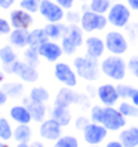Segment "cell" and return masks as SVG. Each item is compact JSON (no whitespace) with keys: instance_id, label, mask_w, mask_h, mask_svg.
<instances>
[{"instance_id":"c3c4849f","label":"cell","mask_w":138,"mask_h":147,"mask_svg":"<svg viewBox=\"0 0 138 147\" xmlns=\"http://www.w3.org/2000/svg\"><path fill=\"white\" fill-rule=\"evenodd\" d=\"M31 147H45V146H43V143L42 141H33L31 144H30Z\"/></svg>"},{"instance_id":"db71d44e","label":"cell","mask_w":138,"mask_h":147,"mask_svg":"<svg viewBox=\"0 0 138 147\" xmlns=\"http://www.w3.org/2000/svg\"><path fill=\"white\" fill-rule=\"evenodd\" d=\"M137 30H138V21H137Z\"/></svg>"},{"instance_id":"816d5d0a","label":"cell","mask_w":138,"mask_h":147,"mask_svg":"<svg viewBox=\"0 0 138 147\" xmlns=\"http://www.w3.org/2000/svg\"><path fill=\"white\" fill-rule=\"evenodd\" d=\"M0 147H9V146H7L6 143H2V141H0Z\"/></svg>"},{"instance_id":"681fc988","label":"cell","mask_w":138,"mask_h":147,"mask_svg":"<svg viewBox=\"0 0 138 147\" xmlns=\"http://www.w3.org/2000/svg\"><path fill=\"white\" fill-rule=\"evenodd\" d=\"M16 147H31L28 143H18V146H16Z\"/></svg>"},{"instance_id":"11a10c76","label":"cell","mask_w":138,"mask_h":147,"mask_svg":"<svg viewBox=\"0 0 138 147\" xmlns=\"http://www.w3.org/2000/svg\"><path fill=\"white\" fill-rule=\"evenodd\" d=\"M0 119H2V115H0Z\"/></svg>"},{"instance_id":"1f68e13d","label":"cell","mask_w":138,"mask_h":147,"mask_svg":"<svg viewBox=\"0 0 138 147\" xmlns=\"http://www.w3.org/2000/svg\"><path fill=\"white\" fill-rule=\"evenodd\" d=\"M40 54H39V49L37 48H31V46H27L24 51V61L28 63L31 65L36 67L39 64V59H40Z\"/></svg>"},{"instance_id":"d6a6232c","label":"cell","mask_w":138,"mask_h":147,"mask_svg":"<svg viewBox=\"0 0 138 147\" xmlns=\"http://www.w3.org/2000/svg\"><path fill=\"white\" fill-rule=\"evenodd\" d=\"M11 138H13V129L9 123V120L2 117L0 119V140L7 141V140H11Z\"/></svg>"},{"instance_id":"836d02e7","label":"cell","mask_w":138,"mask_h":147,"mask_svg":"<svg viewBox=\"0 0 138 147\" xmlns=\"http://www.w3.org/2000/svg\"><path fill=\"white\" fill-rule=\"evenodd\" d=\"M3 89H5V92L7 94V97H12V98L21 97V95H22V91H24L22 85H21V83H16V82L6 83V85L3 86Z\"/></svg>"},{"instance_id":"f1b7e54d","label":"cell","mask_w":138,"mask_h":147,"mask_svg":"<svg viewBox=\"0 0 138 147\" xmlns=\"http://www.w3.org/2000/svg\"><path fill=\"white\" fill-rule=\"evenodd\" d=\"M28 98L34 102H46L50 98V95H49V91L46 88H43V86H36V88H33L30 91Z\"/></svg>"},{"instance_id":"6da1fadb","label":"cell","mask_w":138,"mask_h":147,"mask_svg":"<svg viewBox=\"0 0 138 147\" xmlns=\"http://www.w3.org/2000/svg\"><path fill=\"white\" fill-rule=\"evenodd\" d=\"M100 68L104 77L111 82H123L128 76V61L122 55H106L100 59Z\"/></svg>"},{"instance_id":"ffe728a7","label":"cell","mask_w":138,"mask_h":147,"mask_svg":"<svg viewBox=\"0 0 138 147\" xmlns=\"http://www.w3.org/2000/svg\"><path fill=\"white\" fill-rule=\"evenodd\" d=\"M50 117L55 119L59 125L63 126H68L73 120L71 111L68 110V107H63V106H54L52 110H50Z\"/></svg>"},{"instance_id":"2e32d148","label":"cell","mask_w":138,"mask_h":147,"mask_svg":"<svg viewBox=\"0 0 138 147\" xmlns=\"http://www.w3.org/2000/svg\"><path fill=\"white\" fill-rule=\"evenodd\" d=\"M82 100V95L73 91V88L64 86L58 91L57 97H55V104L57 106H63V107H70L73 104H79Z\"/></svg>"},{"instance_id":"5bb4252c","label":"cell","mask_w":138,"mask_h":147,"mask_svg":"<svg viewBox=\"0 0 138 147\" xmlns=\"http://www.w3.org/2000/svg\"><path fill=\"white\" fill-rule=\"evenodd\" d=\"M63 125H59L55 119L49 117V119H45L43 122H40V126H39V135L42 138H45L48 141H57L59 137L63 135Z\"/></svg>"},{"instance_id":"f6af8a7d","label":"cell","mask_w":138,"mask_h":147,"mask_svg":"<svg viewBox=\"0 0 138 147\" xmlns=\"http://www.w3.org/2000/svg\"><path fill=\"white\" fill-rule=\"evenodd\" d=\"M126 5L131 7L132 12H138V0H126Z\"/></svg>"},{"instance_id":"ba28073f","label":"cell","mask_w":138,"mask_h":147,"mask_svg":"<svg viewBox=\"0 0 138 147\" xmlns=\"http://www.w3.org/2000/svg\"><path fill=\"white\" fill-rule=\"evenodd\" d=\"M39 13L46 22H63L65 21L67 11L59 6L55 0H40Z\"/></svg>"},{"instance_id":"5b68a950","label":"cell","mask_w":138,"mask_h":147,"mask_svg":"<svg viewBox=\"0 0 138 147\" xmlns=\"http://www.w3.org/2000/svg\"><path fill=\"white\" fill-rule=\"evenodd\" d=\"M104 42H106V49L108 54L113 55H126L129 51V40L122 31L110 30L104 34Z\"/></svg>"},{"instance_id":"7dc6e473","label":"cell","mask_w":138,"mask_h":147,"mask_svg":"<svg viewBox=\"0 0 138 147\" xmlns=\"http://www.w3.org/2000/svg\"><path fill=\"white\" fill-rule=\"evenodd\" d=\"M129 101H131L134 106H137V107H138V88L135 89V92L132 94V97H131V100H129Z\"/></svg>"},{"instance_id":"e0dca14e","label":"cell","mask_w":138,"mask_h":147,"mask_svg":"<svg viewBox=\"0 0 138 147\" xmlns=\"http://www.w3.org/2000/svg\"><path fill=\"white\" fill-rule=\"evenodd\" d=\"M117 138L120 143L123 144V147H138V126H126L122 131H119Z\"/></svg>"},{"instance_id":"ab89813d","label":"cell","mask_w":138,"mask_h":147,"mask_svg":"<svg viewBox=\"0 0 138 147\" xmlns=\"http://www.w3.org/2000/svg\"><path fill=\"white\" fill-rule=\"evenodd\" d=\"M89 122H91L89 117H86V116L80 115V116H77V117L74 119V126H76V129H79V131H83L85 126L88 125Z\"/></svg>"},{"instance_id":"e575fe53","label":"cell","mask_w":138,"mask_h":147,"mask_svg":"<svg viewBox=\"0 0 138 147\" xmlns=\"http://www.w3.org/2000/svg\"><path fill=\"white\" fill-rule=\"evenodd\" d=\"M61 48H63V51H64V55H68V57L76 55L77 49H79L67 36H64V37L61 39Z\"/></svg>"},{"instance_id":"484cf974","label":"cell","mask_w":138,"mask_h":147,"mask_svg":"<svg viewBox=\"0 0 138 147\" xmlns=\"http://www.w3.org/2000/svg\"><path fill=\"white\" fill-rule=\"evenodd\" d=\"M15 61H18V57H16V52L11 43L0 48V63L3 65H11Z\"/></svg>"},{"instance_id":"4dcf8cb0","label":"cell","mask_w":138,"mask_h":147,"mask_svg":"<svg viewBox=\"0 0 138 147\" xmlns=\"http://www.w3.org/2000/svg\"><path fill=\"white\" fill-rule=\"evenodd\" d=\"M116 86H117V91H119V97H120V100H131V97H132V94L135 92V86L134 85H131V83H128V82H117L116 83Z\"/></svg>"},{"instance_id":"bcb514c9","label":"cell","mask_w":138,"mask_h":147,"mask_svg":"<svg viewBox=\"0 0 138 147\" xmlns=\"http://www.w3.org/2000/svg\"><path fill=\"white\" fill-rule=\"evenodd\" d=\"M7 100V94L5 92V89H0V106H3Z\"/></svg>"},{"instance_id":"52a82bcc","label":"cell","mask_w":138,"mask_h":147,"mask_svg":"<svg viewBox=\"0 0 138 147\" xmlns=\"http://www.w3.org/2000/svg\"><path fill=\"white\" fill-rule=\"evenodd\" d=\"M3 71L18 76L27 83H34L39 80V71L36 70V67L25 61H15L11 65H3Z\"/></svg>"},{"instance_id":"d4e9b609","label":"cell","mask_w":138,"mask_h":147,"mask_svg":"<svg viewBox=\"0 0 138 147\" xmlns=\"http://www.w3.org/2000/svg\"><path fill=\"white\" fill-rule=\"evenodd\" d=\"M13 140L16 143H28L31 140V128L27 123H18L13 129Z\"/></svg>"},{"instance_id":"f35d334b","label":"cell","mask_w":138,"mask_h":147,"mask_svg":"<svg viewBox=\"0 0 138 147\" xmlns=\"http://www.w3.org/2000/svg\"><path fill=\"white\" fill-rule=\"evenodd\" d=\"M12 31V25H11V22L7 21V20H5V18H2L0 16V37L2 36H9V33Z\"/></svg>"},{"instance_id":"d590c367","label":"cell","mask_w":138,"mask_h":147,"mask_svg":"<svg viewBox=\"0 0 138 147\" xmlns=\"http://www.w3.org/2000/svg\"><path fill=\"white\" fill-rule=\"evenodd\" d=\"M102 111H104V106L101 104H94L89 110V119L91 122H97V123H101V117H102Z\"/></svg>"},{"instance_id":"d6986e66","label":"cell","mask_w":138,"mask_h":147,"mask_svg":"<svg viewBox=\"0 0 138 147\" xmlns=\"http://www.w3.org/2000/svg\"><path fill=\"white\" fill-rule=\"evenodd\" d=\"M28 34H30V30L12 28V31L9 33V43L13 48L25 49L28 46Z\"/></svg>"},{"instance_id":"8992f818","label":"cell","mask_w":138,"mask_h":147,"mask_svg":"<svg viewBox=\"0 0 138 147\" xmlns=\"http://www.w3.org/2000/svg\"><path fill=\"white\" fill-rule=\"evenodd\" d=\"M101 125H104L108 132H119L123 128L128 126V119L120 113V110L117 106L113 107H107L104 106V111H102V117H101Z\"/></svg>"},{"instance_id":"3957f363","label":"cell","mask_w":138,"mask_h":147,"mask_svg":"<svg viewBox=\"0 0 138 147\" xmlns=\"http://www.w3.org/2000/svg\"><path fill=\"white\" fill-rule=\"evenodd\" d=\"M79 25L82 27V30L85 33L94 34L98 31H104L108 25V20H107V15H101V13H97L91 9H85L80 13Z\"/></svg>"},{"instance_id":"74e56055","label":"cell","mask_w":138,"mask_h":147,"mask_svg":"<svg viewBox=\"0 0 138 147\" xmlns=\"http://www.w3.org/2000/svg\"><path fill=\"white\" fill-rule=\"evenodd\" d=\"M39 6H40V0H20V7L28 11L30 13L39 12Z\"/></svg>"},{"instance_id":"9a60e30c","label":"cell","mask_w":138,"mask_h":147,"mask_svg":"<svg viewBox=\"0 0 138 147\" xmlns=\"http://www.w3.org/2000/svg\"><path fill=\"white\" fill-rule=\"evenodd\" d=\"M9 22L12 25V28H22V30H30L31 25L34 22L33 13H30L28 11L18 7V9H13L9 13Z\"/></svg>"},{"instance_id":"44dd1931","label":"cell","mask_w":138,"mask_h":147,"mask_svg":"<svg viewBox=\"0 0 138 147\" xmlns=\"http://www.w3.org/2000/svg\"><path fill=\"white\" fill-rule=\"evenodd\" d=\"M9 115H11V119L13 120V122L16 123H27L30 125V122L33 120L31 117V113H30V110L27 106H13L9 111Z\"/></svg>"},{"instance_id":"603a6c76","label":"cell","mask_w":138,"mask_h":147,"mask_svg":"<svg viewBox=\"0 0 138 147\" xmlns=\"http://www.w3.org/2000/svg\"><path fill=\"white\" fill-rule=\"evenodd\" d=\"M65 36L70 39L77 48H82L85 45V31L79 24H68V30Z\"/></svg>"},{"instance_id":"4fadbf2b","label":"cell","mask_w":138,"mask_h":147,"mask_svg":"<svg viewBox=\"0 0 138 147\" xmlns=\"http://www.w3.org/2000/svg\"><path fill=\"white\" fill-rule=\"evenodd\" d=\"M39 54L43 59H46L48 63H58L63 58L64 51L61 48V43H58L55 40H46L43 45L39 48Z\"/></svg>"},{"instance_id":"9f6ffc18","label":"cell","mask_w":138,"mask_h":147,"mask_svg":"<svg viewBox=\"0 0 138 147\" xmlns=\"http://www.w3.org/2000/svg\"><path fill=\"white\" fill-rule=\"evenodd\" d=\"M137 126H138V123H137Z\"/></svg>"},{"instance_id":"7bdbcfd3","label":"cell","mask_w":138,"mask_h":147,"mask_svg":"<svg viewBox=\"0 0 138 147\" xmlns=\"http://www.w3.org/2000/svg\"><path fill=\"white\" fill-rule=\"evenodd\" d=\"M16 0H0V9L3 11H9L11 7L15 5Z\"/></svg>"},{"instance_id":"277c9868","label":"cell","mask_w":138,"mask_h":147,"mask_svg":"<svg viewBox=\"0 0 138 147\" xmlns=\"http://www.w3.org/2000/svg\"><path fill=\"white\" fill-rule=\"evenodd\" d=\"M132 11L131 7L126 5V2H114L111 5L110 11L107 12V20L111 27H114L117 30L128 27V24L131 22Z\"/></svg>"},{"instance_id":"7402d4cb","label":"cell","mask_w":138,"mask_h":147,"mask_svg":"<svg viewBox=\"0 0 138 147\" xmlns=\"http://www.w3.org/2000/svg\"><path fill=\"white\" fill-rule=\"evenodd\" d=\"M24 102H25V106L28 107L34 122H39L40 123V122L45 120V116H46V106H45V102H34L30 98L28 100H24Z\"/></svg>"},{"instance_id":"cb8c5ba5","label":"cell","mask_w":138,"mask_h":147,"mask_svg":"<svg viewBox=\"0 0 138 147\" xmlns=\"http://www.w3.org/2000/svg\"><path fill=\"white\" fill-rule=\"evenodd\" d=\"M46 40H49V39H48L46 33H45V28H33V30H30V34H28V46L39 48Z\"/></svg>"},{"instance_id":"7c38bea8","label":"cell","mask_w":138,"mask_h":147,"mask_svg":"<svg viewBox=\"0 0 138 147\" xmlns=\"http://www.w3.org/2000/svg\"><path fill=\"white\" fill-rule=\"evenodd\" d=\"M83 48H85V55H88L91 58H95V59H101L104 57V54L107 52L104 37H100L97 34H89V36L85 39Z\"/></svg>"},{"instance_id":"8d00e7d4","label":"cell","mask_w":138,"mask_h":147,"mask_svg":"<svg viewBox=\"0 0 138 147\" xmlns=\"http://www.w3.org/2000/svg\"><path fill=\"white\" fill-rule=\"evenodd\" d=\"M128 74L138 80V55H132L128 59Z\"/></svg>"},{"instance_id":"30bf717a","label":"cell","mask_w":138,"mask_h":147,"mask_svg":"<svg viewBox=\"0 0 138 147\" xmlns=\"http://www.w3.org/2000/svg\"><path fill=\"white\" fill-rule=\"evenodd\" d=\"M54 76L59 83H63L64 86H68V88H76L79 85V76H77L74 67L70 65L68 63H64V61L55 63Z\"/></svg>"},{"instance_id":"4316f807","label":"cell","mask_w":138,"mask_h":147,"mask_svg":"<svg viewBox=\"0 0 138 147\" xmlns=\"http://www.w3.org/2000/svg\"><path fill=\"white\" fill-rule=\"evenodd\" d=\"M117 109L126 119H138V107L134 106L129 100H122L117 104Z\"/></svg>"},{"instance_id":"f5cc1de1","label":"cell","mask_w":138,"mask_h":147,"mask_svg":"<svg viewBox=\"0 0 138 147\" xmlns=\"http://www.w3.org/2000/svg\"><path fill=\"white\" fill-rule=\"evenodd\" d=\"M86 147H101V146H86Z\"/></svg>"},{"instance_id":"60d3db41","label":"cell","mask_w":138,"mask_h":147,"mask_svg":"<svg viewBox=\"0 0 138 147\" xmlns=\"http://www.w3.org/2000/svg\"><path fill=\"white\" fill-rule=\"evenodd\" d=\"M65 20H67L68 24H79V21H80V15L73 13V11L70 9V11H67V13H65Z\"/></svg>"},{"instance_id":"f546056e","label":"cell","mask_w":138,"mask_h":147,"mask_svg":"<svg viewBox=\"0 0 138 147\" xmlns=\"http://www.w3.org/2000/svg\"><path fill=\"white\" fill-rule=\"evenodd\" d=\"M54 147H80V141L76 135L67 134V135H61L55 141Z\"/></svg>"},{"instance_id":"83f0119b","label":"cell","mask_w":138,"mask_h":147,"mask_svg":"<svg viewBox=\"0 0 138 147\" xmlns=\"http://www.w3.org/2000/svg\"><path fill=\"white\" fill-rule=\"evenodd\" d=\"M111 5H113L111 0H89L88 9L97 12V13H101V15H107Z\"/></svg>"},{"instance_id":"b9f144b4","label":"cell","mask_w":138,"mask_h":147,"mask_svg":"<svg viewBox=\"0 0 138 147\" xmlns=\"http://www.w3.org/2000/svg\"><path fill=\"white\" fill-rule=\"evenodd\" d=\"M55 2L61 7H64L65 11H70V9H73V7H74V3L77 2V0H55Z\"/></svg>"},{"instance_id":"7a4b0ae2","label":"cell","mask_w":138,"mask_h":147,"mask_svg":"<svg viewBox=\"0 0 138 147\" xmlns=\"http://www.w3.org/2000/svg\"><path fill=\"white\" fill-rule=\"evenodd\" d=\"M73 67L79 76V79L88 82V83H95L100 80L102 76L101 68H100V59L91 58L88 55H77L73 58Z\"/></svg>"},{"instance_id":"8fae6325","label":"cell","mask_w":138,"mask_h":147,"mask_svg":"<svg viewBox=\"0 0 138 147\" xmlns=\"http://www.w3.org/2000/svg\"><path fill=\"white\" fill-rule=\"evenodd\" d=\"M95 95L98 101L101 102L102 106H107V107H113L117 106L120 97H119V91H117V86L114 83H110V82H104L97 86L95 89Z\"/></svg>"},{"instance_id":"f907efd6","label":"cell","mask_w":138,"mask_h":147,"mask_svg":"<svg viewBox=\"0 0 138 147\" xmlns=\"http://www.w3.org/2000/svg\"><path fill=\"white\" fill-rule=\"evenodd\" d=\"M5 80V71L3 70H0V83H2Z\"/></svg>"},{"instance_id":"ac0fdd59","label":"cell","mask_w":138,"mask_h":147,"mask_svg":"<svg viewBox=\"0 0 138 147\" xmlns=\"http://www.w3.org/2000/svg\"><path fill=\"white\" fill-rule=\"evenodd\" d=\"M43 28H45V33H46V36H48L49 40L58 42L67 34L68 25H65L64 21L63 22H48Z\"/></svg>"},{"instance_id":"ee69618b","label":"cell","mask_w":138,"mask_h":147,"mask_svg":"<svg viewBox=\"0 0 138 147\" xmlns=\"http://www.w3.org/2000/svg\"><path fill=\"white\" fill-rule=\"evenodd\" d=\"M104 147H123V144L120 143V140H108L104 143Z\"/></svg>"},{"instance_id":"9c48e42d","label":"cell","mask_w":138,"mask_h":147,"mask_svg":"<svg viewBox=\"0 0 138 147\" xmlns=\"http://www.w3.org/2000/svg\"><path fill=\"white\" fill-rule=\"evenodd\" d=\"M83 141L86 146H101L102 143H106L108 137V129L97 122H89L82 131Z\"/></svg>"}]
</instances>
